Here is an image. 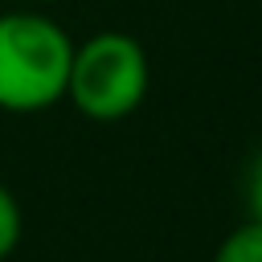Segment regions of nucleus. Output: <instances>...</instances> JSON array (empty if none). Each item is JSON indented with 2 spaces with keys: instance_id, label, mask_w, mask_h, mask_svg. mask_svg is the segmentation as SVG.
I'll return each mask as SVG.
<instances>
[{
  "instance_id": "1",
  "label": "nucleus",
  "mask_w": 262,
  "mask_h": 262,
  "mask_svg": "<svg viewBox=\"0 0 262 262\" xmlns=\"http://www.w3.org/2000/svg\"><path fill=\"white\" fill-rule=\"evenodd\" d=\"M74 41L61 25L37 12L0 16V106L41 111L66 94Z\"/></svg>"
},
{
  "instance_id": "2",
  "label": "nucleus",
  "mask_w": 262,
  "mask_h": 262,
  "mask_svg": "<svg viewBox=\"0 0 262 262\" xmlns=\"http://www.w3.org/2000/svg\"><path fill=\"white\" fill-rule=\"evenodd\" d=\"M66 94L94 123L127 119L147 94V53L127 33H98L74 49Z\"/></svg>"
},
{
  "instance_id": "3",
  "label": "nucleus",
  "mask_w": 262,
  "mask_h": 262,
  "mask_svg": "<svg viewBox=\"0 0 262 262\" xmlns=\"http://www.w3.org/2000/svg\"><path fill=\"white\" fill-rule=\"evenodd\" d=\"M213 262H262V221H242L233 233L221 237Z\"/></svg>"
},
{
  "instance_id": "4",
  "label": "nucleus",
  "mask_w": 262,
  "mask_h": 262,
  "mask_svg": "<svg viewBox=\"0 0 262 262\" xmlns=\"http://www.w3.org/2000/svg\"><path fill=\"white\" fill-rule=\"evenodd\" d=\"M20 242V205L16 196L0 184V258H8Z\"/></svg>"
},
{
  "instance_id": "5",
  "label": "nucleus",
  "mask_w": 262,
  "mask_h": 262,
  "mask_svg": "<svg viewBox=\"0 0 262 262\" xmlns=\"http://www.w3.org/2000/svg\"><path fill=\"white\" fill-rule=\"evenodd\" d=\"M246 205H250V217L262 221V151L254 156V164L246 172Z\"/></svg>"
}]
</instances>
